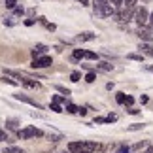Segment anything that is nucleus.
<instances>
[{
	"label": "nucleus",
	"mask_w": 153,
	"mask_h": 153,
	"mask_svg": "<svg viewBox=\"0 0 153 153\" xmlns=\"http://www.w3.org/2000/svg\"><path fill=\"white\" fill-rule=\"evenodd\" d=\"M98 149V144L95 142H70L68 151L70 153H93Z\"/></svg>",
	"instance_id": "obj_1"
},
{
	"label": "nucleus",
	"mask_w": 153,
	"mask_h": 153,
	"mask_svg": "<svg viewBox=\"0 0 153 153\" xmlns=\"http://www.w3.org/2000/svg\"><path fill=\"white\" fill-rule=\"evenodd\" d=\"M93 10H95V13L100 15V17H110V15H114V6H111V2H108V0H95Z\"/></svg>",
	"instance_id": "obj_2"
},
{
	"label": "nucleus",
	"mask_w": 153,
	"mask_h": 153,
	"mask_svg": "<svg viewBox=\"0 0 153 153\" xmlns=\"http://www.w3.org/2000/svg\"><path fill=\"white\" fill-rule=\"evenodd\" d=\"M17 136L19 140H28V138H38V136H44V132L36 127H27V128H21L17 131Z\"/></svg>",
	"instance_id": "obj_3"
},
{
	"label": "nucleus",
	"mask_w": 153,
	"mask_h": 153,
	"mask_svg": "<svg viewBox=\"0 0 153 153\" xmlns=\"http://www.w3.org/2000/svg\"><path fill=\"white\" fill-rule=\"evenodd\" d=\"M134 21H136L140 27H144L146 23L149 21V13H148V10H146L144 6H142V8H138L136 11H134Z\"/></svg>",
	"instance_id": "obj_4"
},
{
	"label": "nucleus",
	"mask_w": 153,
	"mask_h": 153,
	"mask_svg": "<svg viewBox=\"0 0 153 153\" xmlns=\"http://www.w3.org/2000/svg\"><path fill=\"white\" fill-rule=\"evenodd\" d=\"M53 64V59L48 57V55H44V57H40V59H34L30 66L32 68H45V66H51Z\"/></svg>",
	"instance_id": "obj_5"
},
{
	"label": "nucleus",
	"mask_w": 153,
	"mask_h": 153,
	"mask_svg": "<svg viewBox=\"0 0 153 153\" xmlns=\"http://www.w3.org/2000/svg\"><path fill=\"white\" fill-rule=\"evenodd\" d=\"M13 97L17 98V100H21V102H27V104L34 106V108L42 110V104H40V102H36V100H34V98H30V97H27V95H21V93H19V95H13Z\"/></svg>",
	"instance_id": "obj_6"
},
{
	"label": "nucleus",
	"mask_w": 153,
	"mask_h": 153,
	"mask_svg": "<svg viewBox=\"0 0 153 153\" xmlns=\"http://www.w3.org/2000/svg\"><path fill=\"white\" fill-rule=\"evenodd\" d=\"M132 11H134V10H127V8H121V10H119V13H117L115 17H117L119 21H131V19H132Z\"/></svg>",
	"instance_id": "obj_7"
},
{
	"label": "nucleus",
	"mask_w": 153,
	"mask_h": 153,
	"mask_svg": "<svg viewBox=\"0 0 153 153\" xmlns=\"http://www.w3.org/2000/svg\"><path fill=\"white\" fill-rule=\"evenodd\" d=\"M138 36H140V40H144V42H148V44L153 40L151 30H148V28H144V27H140V28H138Z\"/></svg>",
	"instance_id": "obj_8"
},
{
	"label": "nucleus",
	"mask_w": 153,
	"mask_h": 153,
	"mask_svg": "<svg viewBox=\"0 0 153 153\" xmlns=\"http://www.w3.org/2000/svg\"><path fill=\"white\" fill-rule=\"evenodd\" d=\"M140 55H146V57H153V45L151 44H140Z\"/></svg>",
	"instance_id": "obj_9"
},
{
	"label": "nucleus",
	"mask_w": 153,
	"mask_h": 153,
	"mask_svg": "<svg viewBox=\"0 0 153 153\" xmlns=\"http://www.w3.org/2000/svg\"><path fill=\"white\" fill-rule=\"evenodd\" d=\"M21 83L25 85V87H28V89H40V83H38V81H36V79H30V78H27V76L21 79Z\"/></svg>",
	"instance_id": "obj_10"
},
{
	"label": "nucleus",
	"mask_w": 153,
	"mask_h": 153,
	"mask_svg": "<svg viewBox=\"0 0 153 153\" xmlns=\"http://www.w3.org/2000/svg\"><path fill=\"white\" fill-rule=\"evenodd\" d=\"M45 49H48V48H45L44 44H38L36 48L32 49V57H34V59H40V57H42L44 53H45Z\"/></svg>",
	"instance_id": "obj_11"
},
{
	"label": "nucleus",
	"mask_w": 153,
	"mask_h": 153,
	"mask_svg": "<svg viewBox=\"0 0 153 153\" xmlns=\"http://www.w3.org/2000/svg\"><path fill=\"white\" fill-rule=\"evenodd\" d=\"M95 38H97V34L83 32V34H79V36H78V42H91V40H95Z\"/></svg>",
	"instance_id": "obj_12"
},
{
	"label": "nucleus",
	"mask_w": 153,
	"mask_h": 153,
	"mask_svg": "<svg viewBox=\"0 0 153 153\" xmlns=\"http://www.w3.org/2000/svg\"><path fill=\"white\" fill-rule=\"evenodd\" d=\"M6 127H8L10 131H17V127H19V119H6Z\"/></svg>",
	"instance_id": "obj_13"
},
{
	"label": "nucleus",
	"mask_w": 153,
	"mask_h": 153,
	"mask_svg": "<svg viewBox=\"0 0 153 153\" xmlns=\"http://www.w3.org/2000/svg\"><path fill=\"white\" fill-rule=\"evenodd\" d=\"M2 153H25V151L19 149V148H15V146H10V148H4Z\"/></svg>",
	"instance_id": "obj_14"
},
{
	"label": "nucleus",
	"mask_w": 153,
	"mask_h": 153,
	"mask_svg": "<svg viewBox=\"0 0 153 153\" xmlns=\"http://www.w3.org/2000/svg\"><path fill=\"white\" fill-rule=\"evenodd\" d=\"M97 68H98V70H104V72H110V70L114 68V66H111V64H108V62H98V64H97Z\"/></svg>",
	"instance_id": "obj_15"
},
{
	"label": "nucleus",
	"mask_w": 153,
	"mask_h": 153,
	"mask_svg": "<svg viewBox=\"0 0 153 153\" xmlns=\"http://www.w3.org/2000/svg\"><path fill=\"white\" fill-rule=\"evenodd\" d=\"M123 8H127V10H136V0H125Z\"/></svg>",
	"instance_id": "obj_16"
},
{
	"label": "nucleus",
	"mask_w": 153,
	"mask_h": 153,
	"mask_svg": "<svg viewBox=\"0 0 153 153\" xmlns=\"http://www.w3.org/2000/svg\"><path fill=\"white\" fill-rule=\"evenodd\" d=\"M115 100L119 102V104H125L127 102V95H125V93H117V95H115Z\"/></svg>",
	"instance_id": "obj_17"
},
{
	"label": "nucleus",
	"mask_w": 153,
	"mask_h": 153,
	"mask_svg": "<svg viewBox=\"0 0 153 153\" xmlns=\"http://www.w3.org/2000/svg\"><path fill=\"white\" fill-rule=\"evenodd\" d=\"M66 111L68 114H79V108L74 106V104H66Z\"/></svg>",
	"instance_id": "obj_18"
},
{
	"label": "nucleus",
	"mask_w": 153,
	"mask_h": 153,
	"mask_svg": "<svg viewBox=\"0 0 153 153\" xmlns=\"http://www.w3.org/2000/svg\"><path fill=\"white\" fill-rule=\"evenodd\" d=\"M95 79H97V74L95 72H89V74L85 76V81H87V83H93Z\"/></svg>",
	"instance_id": "obj_19"
},
{
	"label": "nucleus",
	"mask_w": 153,
	"mask_h": 153,
	"mask_svg": "<svg viewBox=\"0 0 153 153\" xmlns=\"http://www.w3.org/2000/svg\"><path fill=\"white\" fill-rule=\"evenodd\" d=\"M55 89L59 91V93H62V95H70V89H66V87H62V85H55Z\"/></svg>",
	"instance_id": "obj_20"
},
{
	"label": "nucleus",
	"mask_w": 153,
	"mask_h": 153,
	"mask_svg": "<svg viewBox=\"0 0 153 153\" xmlns=\"http://www.w3.org/2000/svg\"><path fill=\"white\" fill-rule=\"evenodd\" d=\"M2 81H4V83H10V85H19V81H15V79H10V78H8V76H6V74H4Z\"/></svg>",
	"instance_id": "obj_21"
},
{
	"label": "nucleus",
	"mask_w": 153,
	"mask_h": 153,
	"mask_svg": "<svg viewBox=\"0 0 153 153\" xmlns=\"http://www.w3.org/2000/svg\"><path fill=\"white\" fill-rule=\"evenodd\" d=\"M85 57V51L83 49H74V59H81Z\"/></svg>",
	"instance_id": "obj_22"
},
{
	"label": "nucleus",
	"mask_w": 153,
	"mask_h": 153,
	"mask_svg": "<svg viewBox=\"0 0 153 153\" xmlns=\"http://www.w3.org/2000/svg\"><path fill=\"white\" fill-rule=\"evenodd\" d=\"M142 148H146V142H138V144H134L132 148H131V151H138V149H142Z\"/></svg>",
	"instance_id": "obj_23"
},
{
	"label": "nucleus",
	"mask_w": 153,
	"mask_h": 153,
	"mask_svg": "<svg viewBox=\"0 0 153 153\" xmlns=\"http://www.w3.org/2000/svg\"><path fill=\"white\" fill-rule=\"evenodd\" d=\"M85 59H91V61H95V59H98V57H97L95 51H85Z\"/></svg>",
	"instance_id": "obj_24"
},
{
	"label": "nucleus",
	"mask_w": 153,
	"mask_h": 153,
	"mask_svg": "<svg viewBox=\"0 0 153 153\" xmlns=\"http://www.w3.org/2000/svg\"><path fill=\"white\" fill-rule=\"evenodd\" d=\"M70 79H72V81H79L81 79V74L79 72H72V74H70Z\"/></svg>",
	"instance_id": "obj_25"
},
{
	"label": "nucleus",
	"mask_w": 153,
	"mask_h": 153,
	"mask_svg": "<svg viewBox=\"0 0 153 153\" xmlns=\"http://www.w3.org/2000/svg\"><path fill=\"white\" fill-rule=\"evenodd\" d=\"M127 128H128V131H140V128H144V125H140V123H136V125H128Z\"/></svg>",
	"instance_id": "obj_26"
},
{
	"label": "nucleus",
	"mask_w": 153,
	"mask_h": 153,
	"mask_svg": "<svg viewBox=\"0 0 153 153\" xmlns=\"http://www.w3.org/2000/svg\"><path fill=\"white\" fill-rule=\"evenodd\" d=\"M15 4H17V0H6V8H10V10H13Z\"/></svg>",
	"instance_id": "obj_27"
},
{
	"label": "nucleus",
	"mask_w": 153,
	"mask_h": 153,
	"mask_svg": "<svg viewBox=\"0 0 153 153\" xmlns=\"http://www.w3.org/2000/svg\"><path fill=\"white\" fill-rule=\"evenodd\" d=\"M123 4H125V0H111V6H114V8H121Z\"/></svg>",
	"instance_id": "obj_28"
},
{
	"label": "nucleus",
	"mask_w": 153,
	"mask_h": 153,
	"mask_svg": "<svg viewBox=\"0 0 153 153\" xmlns=\"http://www.w3.org/2000/svg\"><path fill=\"white\" fill-rule=\"evenodd\" d=\"M128 59H132V61H140L142 62V55H136V53H131V55H127Z\"/></svg>",
	"instance_id": "obj_29"
},
{
	"label": "nucleus",
	"mask_w": 153,
	"mask_h": 153,
	"mask_svg": "<svg viewBox=\"0 0 153 153\" xmlns=\"http://www.w3.org/2000/svg\"><path fill=\"white\" fill-rule=\"evenodd\" d=\"M13 13L15 15H23V13H25V10H23L21 6H15V8H13Z\"/></svg>",
	"instance_id": "obj_30"
},
{
	"label": "nucleus",
	"mask_w": 153,
	"mask_h": 153,
	"mask_svg": "<svg viewBox=\"0 0 153 153\" xmlns=\"http://www.w3.org/2000/svg\"><path fill=\"white\" fill-rule=\"evenodd\" d=\"M51 110L55 111V114H61V111H62V108H61L59 104H51Z\"/></svg>",
	"instance_id": "obj_31"
},
{
	"label": "nucleus",
	"mask_w": 153,
	"mask_h": 153,
	"mask_svg": "<svg viewBox=\"0 0 153 153\" xmlns=\"http://www.w3.org/2000/svg\"><path fill=\"white\" fill-rule=\"evenodd\" d=\"M117 153H131V148H127V146H121V148L117 149Z\"/></svg>",
	"instance_id": "obj_32"
},
{
	"label": "nucleus",
	"mask_w": 153,
	"mask_h": 153,
	"mask_svg": "<svg viewBox=\"0 0 153 153\" xmlns=\"http://www.w3.org/2000/svg\"><path fill=\"white\" fill-rule=\"evenodd\" d=\"M64 98L62 97H59V95H53V104H59V102H62Z\"/></svg>",
	"instance_id": "obj_33"
},
{
	"label": "nucleus",
	"mask_w": 153,
	"mask_h": 153,
	"mask_svg": "<svg viewBox=\"0 0 153 153\" xmlns=\"http://www.w3.org/2000/svg\"><path fill=\"white\" fill-rule=\"evenodd\" d=\"M106 119H108V123H114V121H117V115H115V114H110Z\"/></svg>",
	"instance_id": "obj_34"
},
{
	"label": "nucleus",
	"mask_w": 153,
	"mask_h": 153,
	"mask_svg": "<svg viewBox=\"0 0 153 153\" xmlns=\"http://www.w3.org/2000/svg\"><path fill=\"white\" fill-rule=\"evenodd\" d=\"M6 140H8V134L4 131H0V142H6Z\"/></svg>",
	"instance_id": "obj_35"
},
{
	"label": "nucleus",
	"mask_w": 153,
	"mask_h": 153,
	"mask_svg": "<svg viewBox=\"0 0 153 153\" xmlns=\"http://www.w3.org/2000/svg\"><path fill=\"white\" fill-rule=\"evenodd\" d=\"M95 123H108L106 117H95Z\"/></svg>",
	"instance_id": "obj_36"
},
{
	"label": "nucleus",
	"mask_w": 153,
	"mask_h": 153,
	"mask_svg": "<svg viewBox=\"0 0 153 153\" xmlns=\"http://www.w3.org/2000/svg\"><path fill=\"white\" fill-rule=\"evenodd\" d=\"M132 102H134V98H132V97H127V102H125V104H127V106H132Z\"/></svg>",
	"instance_id": "obj_37"
},
{
	"label": "nucleus",
	"mask_w": 153,
	"mask_h": 153,
	"mask_svg": "<svg viewBox=\"0 0 153 153\" xmlns=\"http://www.w3.org/2000/svg\"><path fill=\"white\" fill-rule=\"evenodd\" d=\"M25 25H27V27H32V25H34V19H27Z\"/></svg>",
	"instance_id": "obj_38"
},
{
	"label": "nucleus",
	"mask_w": 153,
	"mask_h": 153,
	"mask_svg": "<svg viewBox=\"0 0 153 153\" xmlns=\"http://www.w3.org/2000/svg\"><path fill=\"white\" fill-rule=\"evenodd\" d=\"M78 2H81L83 6H87V2H89V0H78Z\"/></svg>",
	"instance_id": "obj_39"
},
{
	"label": "nucleus",
	"mask_w": 153,
	"mask_h": 153,
	"mask_svg": "<svg viewBox=\"0 0 153 153\" xmlns=\"http://www.w3.org/2000/svg\"><path fill=\"white\" fill-rule=\"evenodd\" d=\"M149 23H151V27H153V13L149 15Z\"/></svg>",
	"instance_id": "obj_40"
},
{
	"label": "nucleus",
	"mask_w": 153,
	"mask_h": 153,
	"mask_svg": "<svg viewBox=\"0 0 153 153\" xmlns=\"http://www.w3.org/2000/svg\"><path fill=\"white\" fill-rule=\"evenodd\" d=\"M146 153H153V146H151V148H148V151H146Z\"/></svg>",
	"instance_id": "obj_41"
},
{
	"label": "nucleus",
	"mask_w": 153,
	"mask_h": 153,
	"mask_svg": "<svg viewBox=\"0 0 153 153\" xmlns=\"http://www.w3.org/2000/svg\"><path fill=\"white\" fill-rule=\"evenodd\" d=\"M148 70H149V72H153V66H148Z\"/></svg>",
	"instance_id": "obj_42"
},
{
	"label": "nucleus",
	"mask_w": 153,
	"mask_h": 153,
	"mask_svg": "<svg viewBox=\"0 0 153 153\" xmlns=\"http://www.w3.org/2000/svg\"><path fill=\"white\" fill-rule=\"evenodd\" d=\"M142 2H149V0H142Z\"/></svg>",
	"instance_id": "obj_43"
}]
</instances>
